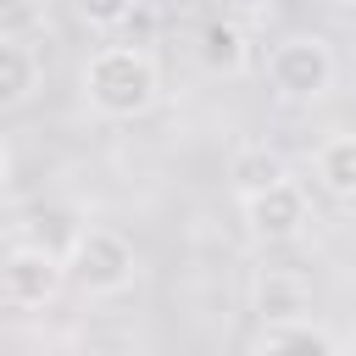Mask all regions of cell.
<instances>
[{
  "mask_svg": "<svg viewBox=\"0 0 356 356\" xmlns=\"http://www.w3.org/2000/svg\"><path fill=\"white\" fill-rule=\"evenodd\" d=\"M33 95H39V56H33V44L0 33V111L28 106Z\"/></svg>",
  "mask_w": 356,
  "mask_h": 356,
  "instance_id": "obj_10",
  "label": "cell"
},
{
  "mask_svg": "<svg viewBox=\"0 0 356 356\" xmlns=\"http://www.w3.org/2000/svg\"><path fill=\"white\" fill-rule=\"evenodd\" d=\"M334 44L323 33H289L267 50V83L284 106H317L328 89H334Z\"/></svg>",
  "mask_w": 356,
  "mask_h": 356,
  "instance_id": "obj_3",
  "label": "cell"
},
{
  "mask_svg": "<svg viewBox=\"0 0 356 356\" xmlns=\"http://www.w3.org/2000/svg\"><path fill=\"white\" fill-rule=\"evenodd\" d=\"M72 11H78V22H83V28L111 33V28H122V22L134 17V0H72Z\"/></svg>",
  "mask_w": 356,
  "mask_h": 356,
  "instance_id": "obj_13",
  "label": "cell"
},
{
  "mask_svg": "<svg viewBox=\"0 0 356 356\" xmlns=\"http://www.w3.org/2000/svg\"><path fill=\"white\" fill-rule=\"evenodd\" d=\"M250 306H256L261 323H300V317H312V289H306L300 273L267 267V273H256V284H250Z\"/></svg>",
  "mask_w": 356,
  "mask_h": 356,
  "instance_id": "obj_6",
  "label": "cell"
},
{
  "mask_svg": "<svg viewBox=\"0 0 356 356\" xmlns=\"http://www.w3.org/2000/svg\"><path fill=\"white\" fill-rule=\"evenodd\" d=\"M83 100L106 122H134L161 100V67L145 44H100L83 61Z\"/></svg>",
  "mask_w": 356,
  "mask_h": 356,
  "instance_id": "obj_1",
  "label": "cell"
},
{
  "mask_svg": "<svg viewBox=\"0 0 356 356\" xmlns=\"http://www.w3.org/2000/svg\"><path fill=\"white\" fill-rule=\"evenodd\" d=\"M334 356H356V339H350V345H345V350H334Z\"/></svg>",
  "mask_w": 356,
  "mask_h": 356,
  "instance_id": "obj_15",
  "label": "cell"
},
{
  "mask_svg": "<svg viewBox=\"0 0 356 356\" xmlns=\"http://www.w3.org/2000/svg\"><path fill=\"white\" fill-rule=\"evenodd\" d=\"M312 172L334 200H356V134H328L312 156Z\"/></svg>",
  "mask_w": 356,
  "mask_h": 356,
  "instance_id": "obj_12",
  "label": "cell"
},
{
  "mask_svg": "<svg viewBox=\"0 0 356 356\" xmlns=\"http://www.w3.org/2000/svg\"><path fill=\"white\" fill-rule=\"evenodd\" d=\"M239 211H245L250 239H261V245H295L312 228V195L300 189V178H278L273 189L239 200Z\"/></svg>",
  "mask_w": 356,
  "mask_h": 356,
  "instance_id": "obj_4",
  "label": "cell"
},
{
  "mask_svg": "<svg viewBox=\"0 0 356 356\" xmlns=\"http://www.w3.org/2000/svg\"><path fill=\"white\" fill-rule=\"evenodd\" d=\"M11 184V145H6V134H0V189Z\"/></svg>",
  "mask_w": 356,
  "mask_h": 356,
  "instance_id": "obj_14",
  "label": "cell"
},
{
  "mask_svg": "<svg viewBox=\"0 0 356 356\" xmlns=\"http://www.w3.org/2000/svg\"><path fill=\"white\" fill-rule=\"evenodd\" d=\"M278 178H289V167H284V156H278L273 145H239V150L228 156V184H234L239 200L273 189Z\"/></svg>",
  "mask_w": 356,
  "mask_h": 356,
  "instance_id": "obj_11",
  "label": "cell"
},
{
  "mask_svg": "<svg viewBox=\"0 0 356 356\" xmlns=\"http://www.w3.org/2000/svg\"><path fill=\"white\" fill-rule=\"evenodd\" d=\"M61 284H67V267H61L56 256L22 245V239L0 256V295H6V306H17V312L50 306V300L61 295Z\"/></svg>",
  "mask_w": 356,
  "mask_h": 356,
  "instance_id": "obj_5",
  "label": "cell"
},
{
  "mask_svg": "<svg viewBox=\"0 0 356 356\" xmlns=\"http://www.w3.org/2000/svg\"><path fill=\"white\" fill-rule=\"evenodd\" d=\"M245 356H334V339L312 317H300V323H261V334H256V345Z\"/></svg>",
  "mask_w": 356,
  "mask_h": 356,
  "instance_id": "obj_9",
  "label": "cell"
},
{
  "mask_svg": "<svg viewBox=\"0 0 356 356\" xmlns=\"http://www.w3.org/2000/svg\"><path fill=\"white\" fill-rule=\"evenodd\" d=\"M195 56H200L206 72L239 78V72H250V33H245L234 17H211V22L195 33Z\"/></svg>",
  "mask_w": 356,
  "mask_h": 356,
  "instance_id": "obj_7",
  "label": "cell"
},
{
  "mask_svg": "<svg viewBox=\"0 0 356 356\" xmlns=\"http://www.w3.org/2000/svg\"><path fill=\"white\" fill-rule=\"evenodd\" d=\"M67 278L78 295L89 300H111V295H128L134 278H139V250L122 228H106V222H89L78 234V245L67 250Z\"/></svg>",
  "mask_w": 356,
  "mask_h": 356,
  "instance_id": "obj_2",
  "label": "cell"
},
{
  "mask_svg": "<svg viewBox=\"0 0 356 356\" xmlns=\"http://www.w3.org/2000/svg\"><path fill=\"white\" fill-rule=\"evenodd\" d=\"M83 228H89V222H83L72 206L50 200V206H33V211H28V222H22V245H33V250H44V256L67 261V250L78 245V234H83Z\"/></svg>",
  "mask_w": 356,
  "mask_h": 356,
  "instance_id": "obj_8",
  "label": "cell"
}]
</instances>
